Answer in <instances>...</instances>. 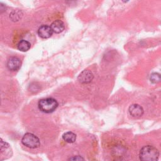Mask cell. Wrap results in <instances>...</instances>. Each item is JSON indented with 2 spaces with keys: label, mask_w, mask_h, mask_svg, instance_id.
Instances as JSON below:
<instances>
[{
  "label": "cell",
  "mask_w": 161,
  "mask_h": 161,
  "mask_svg": "<svg viewBox=\"0 0 161 161\" xmlns=\"http://www.w3.org/2000/svg\"><path fill=\"white\" fill-rule=\"evenodd\" d=\"M140 158L143 161L157 160L159 157L158 150L153 146L147 145L142 148L140 151Z\"/></svg>",
  "instance_id": "1"
},
{
  "label": "cell",
  "mask_w": 161,
  "mask_h": 161,
  "mask_svg": "<svg viewBox=\"0 0 161 161\" xmlns=\"http://www.w3.org/2000/svg\"><path fill=\"white\" fill-rule=\"evenodd\" d=\"M57 101L52 97L42 99L38 102V108L40 111L45 113H52L57 108Z\"/></svg>",
  "instance_id": "2"
},
{
  "label": "cell",
  "mask_w": 161,
  "mask_h": 161,
  "mask_svg": "<svg viewBox=\"0 0 161 161\" xmlns=\"http://www.w3.org/2000/svg\"><path fill=\"white\" fill-rule=\"evenodd\" d=\"M22 143L30 148H35L40 146V141L39 138L33 133H26L24 135L21 140Z\"/></svg>",
  "instance_id": "3"
},
{
  "label": "cell",
  "mask_w": 161,
  "mask_h": 161,
  "mask_svg": "<svg viewBox=\"0 0 161 161\" xmlns=\"http://www.w3.org/2000/svg\"><path fill=\"white\" fill-rule=\"evenodd\" d=\"M129 113L134 118H140L141 117L144 113L143 108L138 104H131L128 109Z\"/></svg>",
  "instance_id": "4"
},
{
  "label": "cell",
  "mask_w": 161,
  "mask_h": 161,
  "mask_svg": "<svg viewBox=\"0 0 161 161\" xmlns=\"http://www.w3.org/2000/svg\"><path fill=\"white\" fill-rule=\"evenodd\" d=\"M93 74L92 73L88 70H83L78 76V80L82 84H87L93 79Z\"/></svg>",
  "instance_id": "5"
},
{
  "label": "cell",
  "mask_w": 161,
  "mask_h": 161,
  "mask_svg": "<svg viewBox=\"0 0 161 161\" xmlns=\"http://www.w3.org/2000/svg\"><path fill=\"white\" fill-rule=\"evenodd\" d=\"M53 31L50 26L48 25L41 26L38 30V35L42 38H48L52 36Z\"/></svg>",
  "instance_id": "6"
},
{
  "label": "cell",
  "mask_w": 161,
  "mask_h": 161,
  "mask_svg": "<svg viewBox=\"0 0 161 161\" xmlns=\"http://www.w3.org/2000/svg\"><path fill=\"white\" fill-rule=\"evenodd\" d=\"M21 61L19 58L16 57H11L7 62V67L11 70H17L21 67Z\"/></svg>",
  "instance_id": "7"
},
{
  "label": "cell",
  "mask_w": 161,
  "mask_h": 161,
  "mask_svg": "<svg viewBox=\"0 0 161 161\" xmlns=\"http://www.w3.org/2000/svg\"><path fill=\"white\" fill-rule=\"evenodd\" d=\"M50 27L53 33H60L64 30L65 26L63 21L61 20L57 19L54 21L50 25Z\"/></svg>",
  "instance_id": "8"
},
{
  "label": "cell",
  "mask_w": 161,
  "mask_h": 161,
  "mask_svg": "<svg viewBox=\"0 0 161 161\" xmlns=\"http://www.w3.org/2000/svg\"><path fill=\"white\" fill-rule=\"evenodd\" d=\"M10 153H11V149L10 146L6 142H3L2 139H1V153L4 157L6 155H9Z\"/></svg>",
  "instance_id": "9"
},
{
  "label": "cell",
  "mask_w": 161,
  "mask_h": 161,
  "mask_svg": "<svg viewBox=\"0 0 161 161\" xmlns=\"http://www.w3.org/2000/svg\"><path fill=\"white\" fill-rule=\"evenodd\" d=\"M62 138L67 143H74L76 140V135L71 131H67L63 134Z\"/></svg>",
  "instance_id": "10"
},
{
  "label": "cell",
  "mask_w": 161,
  "mask_h": 161,
  "mask_svg": "<svg viewBox=\"0 0 161 161\" xmlns=\"http://www.w3.org/2000/svg\"><path fill=\"white\" fill-rule=\"evenodd\" d=\"M31 47V44L26 40H22L18 44V49L21 52H26Z\"/></svg>",
  "instance_id": "11"
},
{
  "label": "cell",
  "mask_w": 161,
  "mask_h": 161,
  "mask_svg": "<svg viewBox=\"0 0 161 161\" xmlns=\"http://www.w3.org/2000/svg\"><path fill=\"white\" fill-rule=\"evenodd\" d=\"M22 12L19 10H16V11H14L13 12H11V13L9 15V18H11V19L13 21H18L19 19H21V18L22 17Z\"/></svg>",
  "instance_id": "12"
},
{
  "label": "cell",
  "mask_w": 161,
  "mask_h": 161,
  "mask_svg": "<svg viewBox=\"0 0 161 161\" xmlns=\"http://www.w3.org/2000/svg\"><path fill=\"white\" fill-rule=\"evenodd\" d=\"M150 80L152 83H157L161 80V75L158 73H153L150 77Z\"/></svg>",
  "instance_id": "13"
},
{
  "label": "cell",
  "mask_w": 161,
  "mask_h": 161,
  "mask_svg": "<svg viewBox=\"0 0 161 161\" xmlns=\"http://www.w3.org/2000/svg\"><path fill=\"white\" fill-rule=\"evenodd\" d=\"M69 160H84V158L79 155H77L75 157H73L70 158Z\"/></svg>",
  "instance_id": "14"
},
{
  "label": "cell",
  "mask_w": 161,
  "mask_h": 161,
  "mask_svg": "<svg viewBox=\"0 0 161 161\" xmlns=\"http://www.w3.org/2000/svg\"><path fill=\"white\" fill-rule=\"evenodd\" d=\"M121 1H122L123 3H127L129 0H121Z\"/></svg>",
  "instance_id": "15"
}]
</instances>
